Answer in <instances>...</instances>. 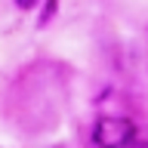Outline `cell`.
<instances>
[{
	"instance_id": "6da1fadb",
	"label": "cell",
	"mask_w": 148,
	"mask_h": 148,
	"mask_svg": "<svg viewBox=\"0 0 148 148\" xmlns=\"http://www.w3.org/2000/svg\"><path fill=\"white\" fill-rule=\"evenodd\" d=\"M136 139V127L130 117H117V114H105L96 120L92 127V142L96 148H127Z\"/></svg>"
},
{
	"instance_id": "7a4b0ae2",
	"label": "cell",
	"mask_w": 148,
	"mask_h": 148,
	"mask_svg": "<svg viewBox=\"0 0 148 148\" xmlns=\"http://www.w3.org/2000/svg\"><path fill=\"white\" fill-rule=\"evenodd\" d=\"M37 3H40V0H16V6H18V9H34Z\"/></svg>"
},
{
	"instance_id": "3957f363",
	"label": "cell",
	"mask_w": 148,
	"mask_h": 148,
	"mask_svg": "<svg viewBox=\"0 0 148 148\" xmlns=\"http://www.w3.org/2000/svg\"><path fill=\"white\" fill-rule=\"evenodd\" d=\"M130 148H145V145H130Z\"/></svg>"
}]
</instances>
